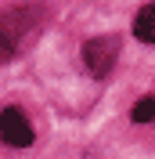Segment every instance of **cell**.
<instances>
[{"mask_svg":"<svg viewBox=\"0 0 155 159\" xmlns=\"http://www.w3.org/2000/svg\"><path fill=\"white\" fill-rule=\"evenodd\" d=\"M116 58H119V40L116 36H94V40L83 43V65L94 76H108Z\"/></svg>","mask_w":155,"mask_h":159,"instance_id":"1","label":"cell"},{"mask_svg":"<svg viewBox=\"0 0 155 159\" xmlns=\"http://www.w3.org/2000/svg\"><path fill=\"white\" fill-rule=\"evenodd\" d=\"M0 138H4V145H11V148L33 145V127H29V119H25L22 109H4L0 112Z\"/></svg>","mask_w":155,"mask_h":159,"instance_id":"2","label":"cell"},{"mask_svg":"<svg viewBox=\"0 0 155 159\" xmlns=\"http://www.w3.org/2000/svg\"><path fill=\"white\" fill-rule=\"evenodd\" d=\"M25 22H29V18L18 15V11L0 18V65L15 58V51H18V36L25 33Z\"/></svg>","mask_w":155,"mask_h":159,"instance_id":"3","label":"cell"},{"mask_svg":"<svg viewBox=\"0 0 155 159\" xmlns=\"http://www.w3.org/2000/svg\"><path fill=\"white\" fill-rule=\"evenodd\" d=\"M134 33H137V40H144V43H155V4H152V7H141V11H137Z\"/></svg>","mask_w":155,"mask_h":159,"instance_id":"4","label":"cell"},{"mask_svg":"<svg viewBox=\"0 0 155 159\" xmlns=\"http://www.w3.org/2000/svg\"><path fill=\"white\" fill-rule=\"evenodd\" d=\"M134 119H137V123H152V119H155V98H141V101H137V105H134Z\"/></svg>","mask_w":155,"mask_h":159,"instance_id":"5","label":"cell"}]
</instances>
